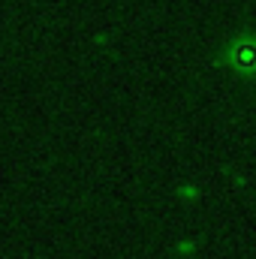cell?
<instances>
[{"mask_svg":"<svg viewBox=\"0 0 256 259\" xmlns=\"http://www.w3.org/2000/svg\"><path fill=\"white\" fill-rule=\"evenodd\" d=\"M235 61H238L241 69H250V66H253V49H250V46H241V52H238Z\"/></svg>","mask_w":256,"mask_h":259,"instance_id":"6da1fadb","label":"cell"}]
</instances>
